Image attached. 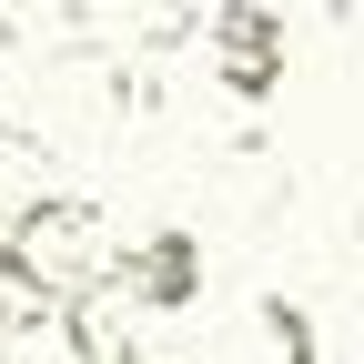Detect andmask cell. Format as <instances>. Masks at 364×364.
<instances>
[{"label": "cell", "instance_id": "3", "mask_svg": "<svg viewBox=\"0 0 364 364\" xmlns=\"http://www.w3.org/2000/svg\"><path fill=\"white\" fill-rule=\"evenodd\" d=\"M112 284H122L132 304H142V314H193V304H203V233H182V223H162V233L122 243Z\"/></svg>", "mask_w": 364, "mask_h": 364}, {"label": "cell", "instance_id": "4", "mask_svg": "<svg viewBox=\"0 0 364 364\" xmlns=\"http://www.w3.org/2000/svg\"><path fill=\"white\" fill-rule=\"evenodd\" d=\"M61 344H71V364H142V304L102 273L91 294L61 304Z\"/></svg>", "mask_w": 364, "mask_h": 364}, {"label": "cell", "instance_id": "5", "mask_svg": "<svg viewBox=\"0 0 364 364\" xmlns=\"http://www.w3.org/2000/svg\"><path fill=\"white\" fill-rule=\"evenodd\" d=\"M41 203H51V142L21 132V122H0V233L21 213H41Z\"/></svg>", "mask_w": 364, "mask_h": 364}, {"label": "cell", "instance_id": "1", "mask_svg": "<svg viewBox=\"0 0 364 364\" xmlns=\"http://www.w3.org/2000/svg\"><path fill=\"white\" fill-rule=\"evenodd\" d=\"M11 263L31 273L51 304H71V294H91L112 273V223H102V203H81V193H51L41 213H21L11 223Z\"/></svg>", "mask_w": 364, "mask_h": 364}, {"label": "cell", "instance_id": "2", "mask_svg": "<svg viewBox=\"0 0 364 364\" xmlns=\"http://www.w3.org/2000/svg\"><path fill=\"white\" fill-rule=\"evenodd\" d=\"M203 51H213V81L233 91V102H273L294 41H284V11H273V0H223L213 31H203Z\"/></svg>", "mask_w": 364, "mask_h": 364}, {"label": "cell", "instance_id": "6", "mask_svg": "<svg viewBox=\"0 0 364 364\" xmlns=\"http://www.w3.org/2000/svg\"><path fill=\"white\" fill-rule=\"evenodd\" d=\"M253 324H263V354H273V364H324V344H314V314H304L294 294H263Z\"/></svg>", "mask_w": 364, "mask_h": 364}]
</instances>
